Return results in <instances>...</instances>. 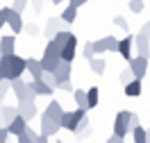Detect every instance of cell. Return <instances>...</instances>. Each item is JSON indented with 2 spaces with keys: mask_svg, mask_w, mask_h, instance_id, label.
<instances>
[{
  "mask_svg": "<svg viewBox=\"0 0 150 143\" xmlns=\"http://www.w3.org/2000/svg\"><path fill=\"white\" fill-rule=\"evenodd\" d=\"M75 52H77V37L73 34V37L66 41V46H62V59H64V61H71V64H73Z\"/></svg>",
  "mask_w": 150,
  "mask_h": 143,
  "instance_id": "12",
  "label": "cell"
},
{
  "mask_svg": "<svg viewBox=\"0 0 150 143\" xmlns=\"http://www.w3.org/2000/svg\"><path fill=\"white\" fill-rule=\"evenodd\" d=\"M148 141H150V127H148Z\"/></svg>",
  "mask_w": 150,
  "mask_h": 143,
  "instance_id": "47",
  "label": "cell"
},
{
  "mask_svg": "<svg viewBox=\"0 0 150 143\" xmlns=\"http://www.w3.org/2000/svg\"><path fill=\"white\" fill-rule=\"evenodd\" d=\"M71 73H73V66H71V61H59V66L55 70V77H57V84L59 82H66V80H71Z\"/></svg>",
  "mask_w": 150,
  "mask_h": 143,
  "instance_id": "18",
  "label": "cell"
},
{
  "mask_svg": "<svg viewBox=\"0 0 150 143\" xmlns=\"http://www.w3.org/2000/svg\"><path fill=\"white\" fill-rule=\"evenodd\" d=\"M9 91H11V80H2L0 82V105H2V100L7 98Z\"/></svg>",
  "mask_w": 150,
  "mask_h": 143,
  "instance_id": "28",
  "label": "cell"
},
{
  "mask_svg": "<svg viewBox=\"0 0 150 143\" xmlns=\"http://www.w3.org/2000/svg\"><path fill=\"white\" fill-rule=\"evenodd\" d=\"M141 32H143L146 37H150V20H148V23H146V25H143V27H141Z\"/></svg>",
  "mask_w": 150,
  "mask_h": 143,
  "instance_id": "43",
  "label": "cell"
},
{
  "mask_svg": "<svg viewBox=\"0 0 150 143\" xmlns=\"http://www.w3.org/2000/svg\"><path fill=\"white\" fill-rule=\"evenodd\" d=\"M11 91H14V95H16V100H18V102H25V100H37V91H34L32 82H23V77L11 80Z\"/></svg>",
  "mask_w": 150,
  "mask_h": 143,
  "instance_id": "2",
  "label": "cell"
},
{
  "mask_svg": "<svg viewBox=\"0 0 150 143\" xmlns=\"http://www.w3.org/2000/svg\"><path fill=\"white\" fill-rule=\"evenodd\" d=\"M64 25H66V23L62 20V16H59V18H55V16H52V18H48V23H46V30H43L46 39H55V34H57V32H59L62 27H64Z\"/></svg>",
  "mask_w": 150,
  "mask_h": 143,
  "instance_id": "15",
  "label": "cell"
},
{
  "mask_svg": "<svg viewBox=\"0 0 150 143\" xmlns=\"http://www.w3.org/2000/svg\"><path fill=\"white\" fill-rule=\"evenodd\" d=\"M9 14H11V7H2V9H0V30L7 25V20H9Z\"/></svg>",
  "mask_w": 150,
  "mask_h": 143,
  "instance_id": "31",
  "label": "cell"
},
{
  "mask_svg": "<svg viewBox=\"0 0 150 143\" xmlns=\"http://www.w3.org/2000/svg\"><path fill=\"white\" fill-rule=\"evenodd\" d=\"M75 18H77V7L68 2V7L62 11V20H64L66 25H71V23H75Z\"/></svg>",
  "mask_w": 150,
  "mask_h": 143,
  "instance_id": "25",
  "label": "cell"
},
{
  "mask_svg": "<svg viewBox=\"0 0 150 143\" xmlns=\"http://www.w3.org/2000/svg\"><path fill=\"white\" fill-rule=\"evenodd\" d=\"M148 61H150V57H141V55H134L130 59V68H132V73H134V77L143 80V75L148 73Z\"/></svg>",
  "mask_w": 150,
  "mask_h": 143,
  "instance_id": "6",
  "label": "cell"
},
{
  "mask_svg": "<svg viewBox=\"0 0 150 143\" xmlns=\"http://www.w3.org/2000/svg\"><path fill=\"white\" fill-rule=\"evenodd\" d=\"M98 98H100V91H98V86H91V89H86V107H89V109L98 107Z\"/></svg>",
  "mask_w": 150,
  "mask_h": 143,
  "instance_id": "26",
  "label": "cell"
},
{
  "mask_svg": "<svg viewBox=\"0 0 150 143\" xmlns=\"http://www.w3.org/2000/svg\"><path fill=\"white\" fill-rule=\"evenodd\" d=\"M16 139H18V143H34V141H32V139H30V136H28L25 132H23V134H18Z\"/></svg>",
  "mask_w": 150,
  "mask_h": 143,
  "instance_id": "40",
  "label": "cell"
},
{
  "mask_svg": "<svg viewBox=\"0 0 150 143\" xmlns=\"http://www.w3.org/2000/svg\"><path fill=\"white\" fill-rule=\"evenodd\" d=\"M132 141L134 143H148V130L146 127H141V125H137V127H132Z\"/></svg>",
  "mask_w": 150,
  "mask_h": 143,
  "instance_id": "23",
  "label": "cell"
},
{
  "mask_svg": "<svg viewBox=\"0 0 150 143\" xmlns=\"http://www.w3.org/2000/svg\"><path fill=\"white\" fill-rule=\"evenodd\" d=\"M89 66H91V70H93L96 75H103L105 70H107V61L103 57H93V59H89Z\"/></svg>",
  "mask_w": 150,
  "mask_h": 143,
  "instance_id": "24",
  "label": "cell"
},
{
  "mask_svg": "<svg viewBox=\"0 0 150 143\" xmlns=\"http://www.w3.org/2000/svg\"><path fill=\"white\" fill-rule=\"evenodd\" d=\"M28 73L32 75V80H39V77H43V66H41V61L34 57H28Z\"/></svg>",
  "mask_w": 150,
  "mask_h": 143,
  "instance_id": "21",
  "label": "cell"
},
{
  "mask_svg": "<svg viewBox=\"0 0 150 143\" xmlns=\"http://www.w3.org/2000/svg\"><path fill=\"white\" fill-rule=\"evenodd\" d=\"M73 136L77 139V141H84V139H89V136H91V125H89V118H86V116L80 120V123H77Z\"/></svg>",
  "mask_w": 150,
  "mask_h": 143,
  "instance_id": "17",
  "label": "cell"
},
{
  "mask_svg": "<svg viewBox=\"0 0 150 143\" xmlns=\"http://www.w3.org/2000/svg\"><path fill=\"white\" fill-rule=\"evenodd\" d=\"M7 27H11V34L18 37L21 32H25V23H23V14L16 9H11L9 14V20H7Z\"/></svg>",
  "mask_w": 150,
  "mask_h": 143,
  "instance_id": "9",
  "label": "cell"
},
{
  "mask_svg": "<svg viewBox=\"0 0 150 143\" xmlns=\"http://www.w3.org/2000/svg\"><path fill=\"white\" fill-rule=\"evenodd\" d=\"M7 130H9L11 136H18V134H23L25 130H28V118L18 114V116H16V118H14L9 125H7Z\"/></svg>",
  "mask_w": 150,
  "mask_h": 143,
  "instance_id": "14",
  "label": "cell"
},
{
  "mask_svg": "<svg viewBox=\"0 0 150 143\" xmlns=\"http://www.w3.org/2000/svg\"><path fill=\"white\" fill-rule=\"evenodd\" d=\"M132 114H134V111H125V109L116 114V120H114V134H118V136L125 139V136L132 132V125H130Z\"/></svg>",
  "mask_w": 150,
  "mask_h": 143,
  "instance_id": "4",
  "label": "cell"
},
{
  "mask_svg": "<svg viewBox=\"0 0 150 143\" xmlns=\"http://www.w3.org/2000/svg\"><path fill=\"white\" fill-rule=\"evenodd\" d=\"M82 55H84V59H86V61L96 57V48H93V41H86V43H84V50H82Z\"/></svg>",
  "mask_w": 150,
  "mask_h": 143,
  "instance_id": "29",
  "label": "cell"
},
{
  "mask_svg": "<svg viewBox=\"0 0 150 143\" xmlns=\"http://www.w3.org/2000/svg\"><path fill=\"white\" fill-rule=\"evenodd\" d=\"M73 98H75V107L89 109V107H86V91H84V89H75V91H73Z\"/></svg>",
  "mask_w": 150,
  "mask_h": 143,
  "instance_id": "27",
  "label": "cell"
},
{
  "mask_svg": "<svg viewBox=\"0 0 150 143\" xmlns=\"http://www.w3.org/2000/svg\"><path fill=\"white\" fill-rule=\"evenodd\" d=\"M7 136H11L7 127H0V143H7Z\"/></svg>",
  "mask_w": 150,
  "mask_h": 143,
  "instance_id": "38",
  "label": "cell"
},
{
  "mask_svg": "<svg viewBox=\"0 0 150 143\" xmlns=\"http://www.w3.org/2000/svg\"><path fill=\"white\" fill-rule=\"evenodd\" d=\"M2 80H7V77H5V73H2V68H0V82H2Z\"/></svg>",
  "mask_w": 150,
  "mask_h": 143,
  "instance_id": "45",
  "label": "cell"
},
{
  "mask_svg": "<svg viewBox=\"0 0 150 143\" xmlns=\"http://www.w3.org/2000/svg\"><path fill=\"white\" fill-rule=\"evenodd\" d=\"M123 93L127 95V98H139V95L143 93V82H141L139 77H134L132 82L123 84Z\"/></svg>",
  "mask_w": 150,
  "mask_h": 143,
  "instance_id": "13",
  "label": "cell"
},
{
  "mask_svg": "<svg viewBox=\"0 0 150 143\" xmlns=\"http://www.w3.org/2000/svg\"><path fill=\"white\" fill-rule=\"evenodd\" d=\"M25 32H28L30 37H39V25L30 23V25H25Z\"/></svg>",
  "mask_w": 150,
  "mask_h": 143,
  "instance_id": "37",
  "label": "cell"
},
{
  "mask_svg": "<svg viewBox=\"0 0 150 143\" xmlns=\"http://www.w3.org/2000/svg\"><path fill=\"white\" fill-rule=\"evenodd\" d=\"M57 143H64V141H59V139H57Z\"/></svg>",
  "mask_w": 150,
  "mask_h": 143,
  "instance_id": "49",
  "label": "cell"
},
{
  "mask_svg": "<svg viewBox=\"0 0 150 143\" xmlns=\"http://www.w3.org/2000/svg\"><path fill=\"white\" fill-rule=\"evenodd\" d=\"M68 2H71V5H75V7L80 9V7H82V5H86L89 0H68Z\"/></svg>",
  "mask_w": 150,
  "mask_h": 143,
  "instance_id": "42",
  "label": "cell"
},
{
  "mask_svg": "<svg viewBox=\"0 0 150 143\" xmlns=\"http://www.w3.org/2000/svg\"><path fill=\"white\" fill-rule=\"evenodd\" d=\"M43 2H46V0H43Z\"/></svg>",
  "mask_w": 150,
  "mask_h": 143,
  "instance_id": "50",
  "label": "cell"
},
{
  "mask_svg": "<svg viewBox=\"0 0 150 143\" xmlns=\"http://www.w3.org/2000/svg\"><path fill=\"white\" fill-rule=\"evenodd\" d=\"M0 50H2V55H11V52L16 50V34H2V39H0Z\"/></svg>",
  "mask_w": 150,
  "mask_h": 143,
  "instance_id": "20",
  "label": "cell"
},
{
  "mask_svg": "<svg viewBox=\"0 0 150 143\" xmlns=\"http://www.w3.org/2000/svg\"><path fill=\"white\" fill-rule=\"evenodd\" d=\"M28 5H30V0H14V2H11V9H16V11L23 14V9H25Z\"/></svg>",
  "mask_w": 150,
  "mask_h": 143,
  "instance_id": "35",
  "label": "cell"
},
{
  "mask_svg": "<svg viewBox=\"0 0 150 143\" xmlns=\"http://www.w3.org/2000/svg\"><path fill=\"white\" fill-rule=\"evenodd\" d=\"M143 7H146L143 0H130V11H132V14H141Z\"/></svg>",
  "mask_w": 150,
  "mask_h": 143,
  "instance_id": "32",
  "label": "cell"
},
{
  "mask_svg": "<svg viewBox=\"0 0 150 143\" xmlns=\"http://www.w3.org/2000/svg\"><path fill=\"white\" fill-rule=\"evenodd\" d=\"M18 114H21V116H25L28 120L37 118V105H34V100H25V102H18Z\"/></svg>",
  "mask_w": 150,
  "mask_h": 143,
  "instance_id": "19",
  "label": "cell"
},
{
  "mask_svg": "<svg viewBox=\"0 0 150 143\" xmlns=\"http://www.w3.org/2000/svg\"><path fill=\"white\" fill-rule=\"evenodd\" d=\"M34 143H48V136H46V134H39V139Z\"/></svg>",
  "mask_w": 150,
  "mask_h": 143,
  "instance_id": "44",
  "label": "cell"
},
{
  "mask_svg": "<svg viewBox=\"0 0 150 143\" xmlns=\"http://www.w3.org/2000/svg\"><path fill=\"white\" fill-rule=\"evenodd\" d=\"M132 50H134V34H127L125 39L118 41V55H121L127 64H130V59L134 57V55H132Z\"/></svg>",
  "mask_w": 150,
  "mask_h": 143,
  "instance_id": "7",
  "label": "cell"
},
{
  "mask_svg": "<svg viewBox=\"0 0 150 143\" xmlns=\"http://www.w3.org/2000/svg\"><path fill=\"white\" fill-rule=\"evenodd\" d=\"M118 80H121L123 84H127V82H132V80H134V73H132V68L127 66V68H125V70L121 73V75H118Z\"/></svg>",
  "mask_w": 150,
  "mask_h": 143,
  "instance_id": "33",
  "label": "cell"
},
{
  "mask_svg": "<svg viewBox=\"0 0 150 143\" xmlns=\"http://www.w3.org/2000/svg\"><path fill=\"white\" fill-rule=\"evenodd\" d=\"M43 116H48V118H52V120H59L62 123V116H64V107L59 105L57 100H50L46 107V111H43Z\"/></svg>",
  "mask_w": 150,
  "mask_h": 143,
  "instance_id": "16",
  "label": "cell"
},
{
  "mask_svg": "<svg viewBox=\"0 0 150 143\" xmlns=\"http://www.w3.org/2000/svg\"><path fill=\"white\" fill-rule=\"evenodd\" d=\"M32 86H34V91H37V95H52V86L48 84L43 77H39V80H32Z\"/></svg>",
  "mask_w": 150,
  "mask_h": 143,
  "instance_id": "22",
  "label": "cell"
},
{
  "mask_svg": "<svg viewBox=\"0 0 150 143\" xmlns=\"http://www.w3.org/2000/svg\"><path fill=\"white\" fill-rule=\"evenodd\" d=\"M39 125H41V134H46V136H55V134L62 130V123H59V120H52V118H48V116H43V114H41Z\"/></svg>",
  "mask_w": 150,
  "mask_h": 143,
  "instance_id": "8",
  "label": "cell"
},
{
  "mask_svg": "<svg viewBox=\"0 0 150 143\" xmlns=\"http://www.w3.org/2000/svg\"><path fill=\"white\" fill-rule=\"evenodd\" d=\"M0 68H2V73H5L7 80H18V77H23V73L28 70V59L18 57L16 52L2 55V59H0Z\"/></svg>",
  "mask_w": 150,
  "mask_h": 143,
  "instance_id": "1",
  "label": "cell"
},
{
  "mask_svg": "<svg viewBox=\"0 0 150 143\" xmlns=\"http://www.w3.org/2000/svg\"><path fill=\"white\" fill-rule=\"evenodd\" d=\"M71 37H73V32H68V30H59V32L55 34V39L62 43V46H66V41H68Z\"/></svg>",
  "mask_w": 150,
  "mask_h": 143,
  "instance_id": "30",
  "label": "cell"
},
{
  "mask_svg": "<svg viewBox=\"0 0 150 143\" xmlns=\"http://www.w3.org/2000/svg\"><path fill=\"white\" fill-rule=\"evenodd\" d=\"M114 25L121 30H130V23L125 20V16H114Z\"/></svg>",
  "mask_w": 150,
  "mask_h": 143,
  "instance_id": "34",
  "label": "cell"
},
{
  "mask_svg": "<svg viewBox=\"0 0 150 143\" xmlns=\"http://www.w3.org/2000/svg\"><path fill=\"white\" fill-rule=\"evenodd\" d=\"M0 59H2V50H0Z\"/></svg>",
  "mask_w": 150,
  "mask_h": 143,
  "instance_id": "48",
  "label": "cell"
},
{
  "mask_svg": "<svg viewBox=\"0 0 150 143\" xmlns=\"http://www.w3.org/2000/svg\"><path fill=\"white\" fill-rule=\"evenodd\" d=\"M107 143H125V141H123V136H118V134H112L107 139Z\"/></svg>",
  "mask_w": 150,
  "mask_h": 143,
  "instance_id": "41",
  "label": "cell"
},
{
  "mask_svg": "<svg viewBox=\"0 0 150 143\" xmlns=\"http://www.w3.org/2000/svg\"><path fill=\"white\" fill-rule=\"evenodd\" d=\"M30 5H32V7H34V11H41V7H43V0H30Z\"/></svg>",
  "mask_w": 150,
  "mask_h": 143,
  "instance_id": "39",
  "label": "cell"
},
{
  "mask_svg": "<svg viewBox=\"0 0 150 143\" xmlns=\"http://www.w3.org/2000/svg\"><path fill=\"white\" fill-rule=\"evenodd\" d=\"M134 50H137V55H141V57H150V37H146L143 32H139L134 37Z\"/></svg>",
  "mask_w": 150,
  "mask_h": 143,
  "instance_id": "10",
  "label": "cell"
},
{
  "mask_svg": "<svg viewBox=\"0 0 150 143\" xmlns=\"http://www.w3.org/2000/svg\"><path fill=\"white\" fill-rule=\"evenodd\" d=\"M148 143H150V141H148Z\"/></svg>",
  "mask_w": 150,
  "mask_h": 143,
  "instance_id": "51",
  "label": "cell"
},
{
  "mask_svg": "<svg viewBox=\"0 0 150 143\" xmlns=\"http://www.w3.org/2000/svg\"><path fill=\"white\" fill-rule=\"evenodd\" d=\"M118 41H121V39H116V37L96 39V41H93L96 55H100V52H118Z\"/></svg>",
  "mask_w": 150,
  "mask_h": 143,
  "instance_id": "5",
  "label": "cell"
},
{
  "mask_svg": "<svg viewBox=\"0 0 150 143\" xmlns=\"http://www.w3.org/2000/svg\"><path fill=\"white\" fill-rule=\"evenodd\" d=\"M57 89H62V91H66V93H73V91H75L73 84H71V80H66V82H59V84H57Z\"/></svg>",
  "mask_w": 150,
  "mask_h": 143,
  "instance_id": "36",
  "label": "cell"
},
{
  "mask_svg": "<svg viewBox=\"0 0 150 143\" xmlns=\"http://www.w3.org/2000/svg\"><path fill=\"white\" fill-rule=\"evenodd\" d=\"M86 111L89 109H82V107H75L73 111H64V116H62V130H68V132L73 134L77 123L86 116Z\"/></svg>",
  "mask_w": 150,
  "mask_h": 143,
  "instance_id": "3",
  "label": "cell"
},
{
  "mask_svg": "<svg viewBox=\"0 0 150 143\" xmlns=\"http://www.w3.org/2000/svg\"><path fill=\"white\" fill-rule=\"evenodd\" d=\"M50 2H55V5H62V2H64V0H50Z\"/></svg>",
  "mask_w": 150,
  "mask_h": 143,
  "instance_id": "46",
  "label": "cell"
},
{
  "mask_svg": "<svg viewBox=\"0 0 150 143\" xmlns=\"http://www.w3.org/2000/svg\"><path fill=\"white\" fill-rule=\"evenodd\" d=\"M18 116V107L11 105H0V127H7V125Z\"/></svg>",
  "mask_w": 150,
  "mask_h": 143,
  "instance_id": "11",
  "label": "cell"
}]
</instances>
